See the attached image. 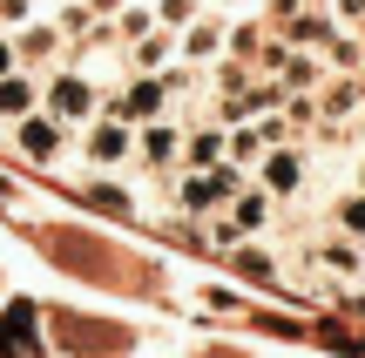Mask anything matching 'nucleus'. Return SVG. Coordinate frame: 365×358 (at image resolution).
I'll list each match as a JSON object with an SVG mask.
<instances>
[{"mask_svg":"<svg viewBox=\"0 0 365 358\" xmlns=\"http://www.w3.org/2000/svg\"><path fill=\"white\" fill-rule=\"evenodd\" d=\"M244 183H250V169H237V162H210V169H182L176 183H170V196H176L182 216H217Z\"/></svg>","mask_w":365,"mask_h":358,"instance_id":"nucleus-1","label":"nucleus"},{"mask_svg":"<svg viewBox=\"0 0 365 358\" xmlns=\"http://www.w3.org/2000/svg\"><path fill=\"white\" fill-rule=\"evenodd\" d=\"M250 183H257L264 196H277V203H298L304 183H312V142H277V149H264L257 169H250Z\"/></svg>","mask_w":365,"mask_h":358,"instance_id":"nucleus-2","label":"nucleus"},{"mask_svg":"<svg viewBox=\"0 0 365 358\" xmlns=\"http://www.w3.org/2000/svg\"><path fill=\"white\" fill-rule=\"evenodd\" d=\"M41 108H48L54 122H68V129H81V122L102 108V81L81 75V68H54V75L41 81Z\"/></svg>","mask_w":365,"mask_h":358,"instance_id":"nucleus-3","label":"nucleus"},{"mask_svg":"<svg viewBox=\"0 0 365 358\" xmlns=\"http://www.w3.org/2000/svg\"><path fill=\"white\" fill-rule=\"evenodd\" d=\"M81 156H88L95 169L135 162V122H122V115H108V108H95V115L81 122Z\"/></svg>","mask_w":365,"mask_h":358,"instance_id":"nucleus-4","label":"nucleus"},{"mask_svg":"<svg viewBox=\"0 0 365 358\" xmlns=\"http://www.w3.org/2000/svg\"><path fill=\"white\" fill-rule=\"evenodd\" d=\"M223 54H230V14L203 7V14L176 34V61H182V68H217Z\"/></svg>","mask_w":365,"mask_h":358,"instance_id":"nucleus-5","label":"nucleus"},{"mask_svg":"<svg viewBox=\"0 0 365 358\" xmlns=\"http://www.w3.org/2000/svg\"><path fill=\"white\" fill-rule=\"evenodd\" d=\"M312 270L331 284H365V243H352L345 230H325L312 237Z\"/></svg>","mask_w":365,"mask_h":358,"instance_id":"nucleus-6","label":"nucleus"},{"mask_svg":"<svg viewBox=\"0 0 365 358\" xmlns=\"http://www.w3.org/2000/svg\"><path fill=\"white\" fill-rule=\"evenodd\" d=\"M68 135H75V129H68V122H54L48 108H34V115L14 122V149H21L27 162H61V156H68Z\"/></svg>","mask_w":365,"mask_h":358,"instance_id":"nucleus-7","label":"nucleus"},{"mask_svg":"<svg viewBox=\"0 0 365 358\" xmlns=\"http://www.w3.org/2000/svg\"><path fill=\"white\" fill-rule=\"evenodd\" d=\"M182 129H190V122H176V115L135 122V162H143V169H170V162H182Z\"/></svg>","mask_w":365,"mask_h":358,"instance_id":"nucleus-8","label":"nucleus"},{"mask_svg":"<svg viewBox=\"0 0 365 358\" xmlns=\"http://www.w3.org/2000/svg\"><path fill=\"white\" fill-rule=\"evenodd\" d=\"M14 54H21V68L61 61V54H68V34L54 27V14H34V21H21V27H14Z\"/></svg>","mask_w":365,"mask_h":358,"instance_id":"nucleus-9","label":"nucleus"},{"mask_svg":"<svg viewBox=\"0 0 365 358\" xmlns=\"http://www.w3.org/2000/svg\"><path fill=\"white\" fill-rule=\"evenodd\" d=\"M210 162H230V129L217 115L182 129V169H210Z\"/></svg>","mask_w":365,"mask_h":358,"instance_id":"nucleus-10","label":"nucleus"},{"mask_svg":"<svg viewBox=\"0 0 365 358\" xmlns=\"http://www.w3.org/2000/svg\"><path fill=\"white\" fill-rule=\"evenodd\" d=\"M176 68V34L170 27H149L143 41H129V75H163Z\"/></svg>","mask_w":365,"mask_h":358,"instance_id":"nucleus-11","label":"nucleus"},{"mask_svg":"<svg viewBox=\"0 0 365 358\" xmlns=\"http://www.w3.org/2000/svg\"><path fill=\"white\" fill-rule=\"evenodd\" d=\"M41 108V81L34 68H14V75H0V122H21Z\"/></svg>","mask_w":365,"mask_h":358,"instance_id":"nucleus-12","label":"nucleus"},{"mask_svg":"<svg viewBox=\"0 0 365 358\" xmlns=\"http://www.w3.org/2000/svg\"><path fill=\"white\" fill-rule=\"evenodd\" d=\"M0 358H41V345H34V311H27V305H14L7 318H0Z\"/></svg>","mask_w":365,"mask_h":358,"instance_id":"nucleus-13","label":"nucleus"},{"mask_svg":"<svg viewBox=\"0 0 365 358\" xmlns=\"http://www.w3.org/2000/svg\"><path fill=\"white\" fill-rule=\"evenodd\" d=\"M331 230H345L352 243H365V189H339V203H331Z\"/></svg>","mask_w":365,"mask_h":358,"instance_id":"nucleus-14","label":"nucleus"},{"mask_svg":"<svg viewBox=\"0 0 365 358\" xmlns=\"http://www.w3.org/2000/svg\"><path fill=\"white\" fill-rule=\"evenodd\" d=\"M257 156H264L257 122H230V162H237V169H257Z\"/></svg>","mask_w":365,"mask_h":358,"instance_id":"nucleus-15","label":"nucleus"},{"mask_svg":"<svg viewBox=\"0 0 365 358\" xmlns=\"http://www.w3.org/2000/svg\"><path fill=\"white\" fill-rule=\"evenodd\" d=\"M108 27H115V41H143L149 27H156V7H143V0H129V7H122V14H115Z\"/></svg>","mask_w":365,"mask_h":358,"instance_id":"nucleus-16","label":"nucleus"},{"mask_svg":"<svg viewBox=\"0 0 365 358\" xmlns=\"http://www.w3.org/2000/svg\"><path fill=\"white\" fill-rule=\"evenodd\" d=\"M156 7V27H170V34H182V27L203 14V0H149Z\"/></svg>","mask_w":365,"mask_h":358,"instance_id":"nucleus-17","label":"nucleus"},{"mask_svg":"<svg viewBox=\"0 0 365 358\" xmlns=\"http://www.w3.org/2000/svg\"><path fill=\"white\" fill-rule=\"evenodd\" d=\"M88 203H102V210H115V216H135V196L115 189V183H88Z\"/></svg>","mask_w":365,"mask_h":358,"instance_id":"nucleus-18","label":"nucleus"},{"mask_svg":"<svg viewBox=\"0 0 365 358\" xmlns=\"http://www.w3.org/2000/svg\"><path fill=\"white\" fill-rule=\"evenodd\" d=\"M331 21L359 34V27H365V0H331Z\"/></svg>","mask_w":365,"mask_h":358,"instance_id":"nucleus-19","label":"nucleus"},{"mask_svg":"<svg viewBox=\"0 0 365 358\" xmlns=\"http://www.w3.org/2000/svg\"><path fill=\"white\" fill-rule=\"evenodd\" d=\"M81 7H88V14H95V21H115V14H122V7H129V0H81Z\"/></svg>","mask_w":365,"mask_h":358,"instance_id":"nucleus-20","label":"nucleus"},{"mask_svg":"<svg viewBox=\"0 0 365 358\" xmlns=\"http://www.w3.org/2000/svg\"><path fill=\"white\" fill-rule=\"evenodd\" d=\"M21 68V54H14V34H0V75H14Z\"/></svg>","mask_w":365,"mask_h":358,"instance_id":"nucleus-21","label":"nucleus"},{"mask_svg":"<svg viewBox=\"0 0 365 358\" xmlns=\"http://www.w3.org/2000/svg\"><path fill=\"white\" fill-rule=\"evenodd\" d=\"M203 7H217V14H250L257 0H203Z\"/></svg>","mask_w":365,"mask_h":358,"instance_id":"nucleus-22","label":"nucleus"},{"mask_svg":"<svg viewBox=\"0 0 365 358\" xmlns=\"http://www.w3.org/2000/svg\"><path fill=\"white\" fill-rule=\"evenodd\" d=\"M304 7H331V0H304Z\"/></svg>","mask_w":365,"mask_h":358,"instance_id":"nucleus-23","label":"nucleus"}]
</instances>
